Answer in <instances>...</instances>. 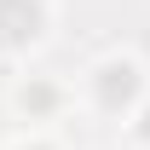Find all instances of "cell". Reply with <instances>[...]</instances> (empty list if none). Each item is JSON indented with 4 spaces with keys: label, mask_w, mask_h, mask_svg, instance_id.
I'll return each mask as SVG.
<instances>
[{
    "label": "cell",
    "mask_w": 150,
    "mask_h": 150,
    "mask_svg": "<svg viewBox=\"0 0 150 150\" xmlns=\"http://www.w3.org/2000/svg\"><path fill=\"white\" fill-rule=\"evenodd\" d=\"M75 98H81V110L98 115V121H127L139 104L150 98V69L144 58L127 52V46H110V52H98L87 69H81V87H69Z\"/></svg>",
    "instance_id": "cell-1"
},
{
    "label": "cell",
    "mask_w": 150,
    "mask_h": 150,
    "mask_svg": "<svg viewBox=\"0 0 150 150\" xmlns=\"http://www.w3.org/2000/svg\"><path fill=\"white\" fill-rule=\"evenodd\" d=\"M58 29V0H0V69L29 64Z\"/></svg>",
    "instance_id": "cell-2"
},
{
    "label": "cell",
    "mask_w": 150,
    "mask_h": 150,
    "mask_svg": "<svg viewBox=\"0 0 150 150\" xmlns=\"http://www.w3.org/2000/svg\"><path fill=\"white\" fill-rule=\"evenodd\" d=\"M75 104V93L58 81V75H35V69H23L12 75V87H6V110L18 115V121H29V127H46L52 133V121Z\"/></svg>",
    "instance_id": "cell-3"
},
{
    "label": "cell",
    "mask_w": 150,
    "mask_h": 150,
    "mask_svg": "<svg viewBox=\"0 0 150 150\" xmlns=\"http://www.w3.org/2000/svg\"><path fill=\"white\" fill-rule=\"evenodd\" d=\"M121 144H127V150H150V98L121 121Z\"/></svg>",
    "instance_id": "cell-4"
},
{
    "label": "cell",
    "mask_w": 150,
    "mask_h": 150,
    "mask_svg": "<svg viewBox=\"0 0 150 150\" xmlns=\"http://www.w3.org/2000/svg\"><path fill=\"white\" fill-rule=\"evenodd\" d=\"M6 150H64V139H58V133H46V127H29L23 139H12Z\"/></svg>",
    "instance_id": "cell-5"
}]
</instances>
